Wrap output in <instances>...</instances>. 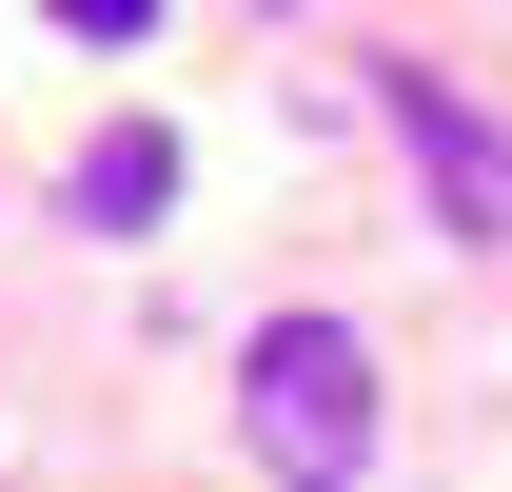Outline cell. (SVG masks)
<instances>
[{"instance_id": "cell-1", "label": "cell", "mask_w": 512, "mask_h": 492, "mask_svg": "<svg viewBox=\"0 0 512 492\" xmlns=\"http://www.w3.org/2000/svg\"><path fill=\"white\" fill-rule=\"evenodd\" d=\"M237 433H256L276 492H355L375 473V355H355L335 315H276V335L237 355Z\"/></svg>"}, {"instance_id": "cell-2", "label": "cell", "mask_w": 512, "mask_h": 492, "mask_svg": "<svg viewBox=\"0 0 512 492\" xmlns=\"http://www.w3.org/2000/svg\"><path fill=\"white\" fill-rule=\"evenodd\" d=\"M375 119H394V138H414V178H434V197H453V237H512V138H493V119H473V99H453V79H434V60H375Z\"/></svg>"}, {"instance_id": "cell-3", "label": "cell", "mask_w": 512, "mask_h": 492, "mask_svg": "<svg viewBox=\"0 0 512 492\" xmlns=\"http://www.w3.org/2000/svg\"><path fill=\"white\" fill-rule=\"evenodd\" d=\"M158 197H178V138H158V119H119L99 158H79V217H99V237H138Z\"/></svg>"}, {"instance_id": "cell-4", "label": "cell", "mask_w": 512, "mask_h": 492, "mask_svg": "<svg viewBox=\"0 0 512 492\" xmlns=\"http://www.w3.org/2000/svg\"><path fill=\"white\" fill-rule=\"evenodd\" d=\"M60 40H158V0H40Z\"/></svg>"}]
</instances>
